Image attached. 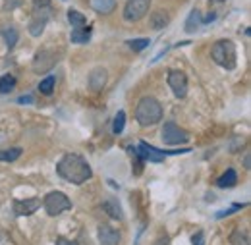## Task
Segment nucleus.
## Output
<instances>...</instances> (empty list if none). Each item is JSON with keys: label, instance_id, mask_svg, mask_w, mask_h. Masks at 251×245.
Returning <instances> with one entry per match:
<instances>
[{"label": "nucleus", "instance_id": "nucleus-4", "mask_svg": "<svg viewBox=\"0 0 251 245\" xmlns=\"http://www.w3.org/2000/svg\"><path fill=\"white\" fill-rule=\"evenodd\" d=\"M45 211L49 216H58L72 209V201L68 199V195L62 191H50L45 199H43Z\"/></svg>", "mask_w": 251, "mask_h": 245}, {"label": "nucleus", "instance_id": "nucleus-7", "mask_svg": "<svg viewBox=\"0 0 251 245\" xmlns=\"http://www.w3.org/2000/svg\"><path fill=\"white\" fill-rule=\"evenodd\" d=\"M54 64H56V52H52L49 49L39 50L33 58V72L35 74H45L50 68H54Z\"/></svg>", "mask_w": 251, "mask_h": 245}, {"label": "nucleus", "instance_id": "nucleus-13", "mask_svg": "<svg viewBox=\"0 0 251 245\" xmlns=\"http://www.w3.org/2000/svg\"><path fill=\"white\" fill-rule=\"evenodd\" d=\"M102 211L110 216V218H114V220H122V218H124V211H122V207H120V205H118V201H114V199L104 201V203H102Z\"/></svg>", "mask_w": 251, "mask_h": 245}, {"label": "nucleus", "instance_id": "nucleus-14", "mask_svg": "<svg viewBox=\"0 0 251 245\" xmlns=\"http://www.w3.org/2000/svg\"><path fill=\"white\" fill-rule=\"evenodd\" d=\"M0 35L4 37L8 49H14L16 43H18V39H20V33H18V29H16L14 25H4V27L0 29Z\"/></svg>", "mask_w": 251, "mask_h": 245}, {"label": "nucleus", "instance_id": "nucleus-25", "mask_svg": "<svg viewBox=\"0 0 251 245\" xmlns=\"http://www.w3.org/2000/svg\"><path fill=\"white\" fill-rule=\"evenodd\" d=\"M127 47L131 49V50H145L147 47H149V39H131V41H127Z\"/></svg>", "mask_w": 251, "mask_h": 245}, {"label": "nucleus", "instance_id": "nucleus-28", "mask_svg": "<svg viewBox=\"0 0 251 245\" xmlns=\"http://www.w3.org/2000/svg\"><path fill=\"white\" fill-rule=\"evenodd\" d=\"M33 4H35V8H49L50 0H33Z\"/></svg>", "mask_w": 251, "mask_h": 245}, {"label": "nucleus", "instance_id": "nucleus-32", "mask_svg": "<svg viewBox=\"0 0 251 245\" xmlns=\"http://www.w3.org/2000/svg\"><path fill=\"white\" fill-rule=\"evenodd\" d=\"M215 18H217L215 14H209V16H207L205 20H201V22H205V24H209V22H215Z\"/></svg>", "mask_w": 251, "mask_h": 245}, {"label": "nucleus", "instance_id": "nucleus-12", "mask_svg": "<svg viewBox=\"0 0 251 245\" xmlns=\"http://www.w3.org/2000/svg\"><path fill=\"white\" fill-rule=\"evenodd\" d=\"M106 77H108V74H106L104 68H95L93 72L89 74V87H91V91H102V87L106 85Z\"/></svg>", "mask_w": 251, "mask_h": 245}, {"label": "nucleus", "instance_id": "nucleus-10", "mask_svg": "<svg viewBox=\"0 0 251 245\" xmlns=\"http://www.w3.org/2000/svg\"><path fill=\"white\" fill-rule=\"evenodd\" d=\"M39 207H41V201L35 199V197L33 199H18V201H14V213H16V216H29Z\"/></svg>", "mask_w": 251, "mask_h": 245}, {"label": "nucleus", "instance_id": "nucleus-1", "mask_svg": "<svg viewBox=\"0 0 251 245\" xmlns=\"http://www.w3.org/2000/svg\"><path fill=\"white\" fill-rule=\"evenodd\" d=\"M56 172L62 176L66 182H70L74 185L85 184L93 176V170L87 164V160L81 154L75 153L64 154L62 158L58 160V164H56Z\"/></svg>", "mask_w": 251, "mask_h": 245}, {"label": "nucleus", "instance_id": "nucleus-19", "mask_svg": "<svg viewBox=\"0 0 251 245\" xmlns=\"http://www.w3.org/2000/svg\"><path fill=\"white\" fill-rule=\"evenodd\" d=\"M230 244L232 245H250V234L248 230H234L230 236Z\"/></svg>", "mask_w": 251, "mask_h": 245}, {"label": "nucleus", "instance_id": "nucleus-6", "mask_svg": "<svg viewBox=\"0 0 251 245\" xmlns=\"http://www.w3.org/2000/svg\"><path fill=\"white\" fill-rule=\"evenodd\" d=\"M151 8V0H127L124 6L126 22H137L141 20Z\"/></svg>", "mask_w": 251, "mask_h": 245}, {"label": "nucleus", "instance_id": "nucleus-9", "mask_svg": "<svg viewBox=\"0 0 251 245\" xmlns=\"http://www.w3.org/2000/svg\"><path fill=\"white\" fill-rule=\"evenodd\" d=\"M47 22H49V12H47V8H37V10L33 12L31 22H29V33H31V37H39V35L43 33V29H45Z\"/></svg>", "mask_w": 251, "mask_h": 245}, {"label": "nucleus", "instance_id": "nucleus-11", "mask_svg": "<svg viewBox=\"0 0 251 245\" xmlns=\"http://www.w3.org/2000/svg\"><path fill=\"white\" fill-rule=\"evenodd\" d=\"M120 240H122V236H120L118 230H114V228H110L106 224L99 226V242L102 245H118Z\"/></svg>", "mask_w": 251, "mask_h": 245}, {"label": "nucleus", "instance_id": "nucleus-27", "mask_svg": "<svg viewBox=\"0 0 251 245\" xmlns=\"http://www.w3.org/2000/svg\"><path fill=\"white\" fill-rule=\"evenodd\" d=\"M244 207H246V205H232L230 209H224V211L217 213V216H215V218H219V220H220V218H226V216L232 215V213H238V211H242Z\"/></svg>", "mask_w": 251, "mask_h": 245}, {"label": "nucleus", "instance_id": "nucleus-22", "mask_svg": "<svg viewBox=\"0 0 251 245\" xmlns=\"http://www.w3.org/2000/svg\"><path fill=\"white\" fill-rule=\"evenodd\" d=\"M14 87H16V77H14V75L6 74V75H2V77H0V95L10 93Z\"/></svg>", "mask_w": 251, "mask_h": 245}, {"label": "nucleus", "instance_id": "nucleus-33", "mask_svg": "<svg viewBox=\"0 0 251 245\" xmlns=\"http://www.w3.org/2000/svg\"><path fill=\"white\" fill-rule=\"evenodd\" d=\"M217 2H222V0H217Z\"/></svg>", "mask_w": 251, "mask_h": 245}, {"label": "nucleus", "instance_id": "nucleus-15", "mask_svg": "<svg viewBox=\"0 0 251 245\" xmlns=\"http://www.w3.org/2000/svg\"><path fill=\"white\" fill-rule=\"evenodd\" d=\"M236 184H238V174H236L234 168H228L219 180H217V185L222 187V189H226V187H234Z\"/></svg>", "mask_w": 251, "mask_h": 245}, {"label": "nucleus", "instance_id": "nucleus-23", "mask_svg": "<svg viewBox=\"0 0 251 245\" xmlns=\"http://www.w3.org/2000/svg\"><path fill=\"white\" fill-rule=\"evenodd\" d=\"M54 83H56V77H54V75H49V77H45V79L39 83V91L43 93V95H52Z\"/></svg>", "mask_w": 251, "mask_h": 245}, {"label": "nucleus", "instance_id": "nucleus-8", "mask_svg": "<svg viewBox=\"0 0 251 245\" xmlns=\"http://www.w3.org/2000/svg\"><path fill=\"white\" fill-rule=\"evenodd\" d=\"M168 85L178 98H184L188 95V77L180 70H170L168 72Z\"/></svg>", "mask_w": 251, "mask_h": 245}, {"label": "nucleus", "instance_id": "nucleus-31", "mask_svg": "<svg viewBox=\"0 0 251 245\" xmlns=\"http://www.w3.org/2000/svg\"><path fill=\"white\" fill-rule=\"evenodd\" d=\"M244 166H246V170H250V168H251V156H250V154H246V160H244Z\"/></svg>", "mask_w": 251, "mask_h": 245}, {"label": "nucleus", "instance_id": "nucleus-3", "mask_svg": "<svg viewBox=\"0 0 251 245\" xmlns=\"http://www.w3.org/2000/svg\"><path fill=\"white\" fill-rule=\"evenodd\" d=\"M211 56L213 60L219 64L220 68L224 70H234L236 68V62H238V54H236V47L232 41L228 39H220L213 45L211 49Z\"/></svg>", "mask_w": 251, "mask_h": 245}, {"label": "nucleus", "instance_id": "nucleus-30", "mask_svg": "<svg viewBox=\"0 0 251 245\" xmlns=\"http://www.w3.org/2000/svg\"><path fill=\"white\" fill-rule=\"evenodd\" d=\"M18 102H20V104H24V102H33V97H20Z\"/></svg>", "mask_w": 251, "mask_h": 245}, {"label": "nucleus", "instance_id": "nucleus-21", "mask_svg": "<svg viewBox=\"0 0 251 245\" xmlns=\"http://www.w3.org/2000/svg\"><path fill=\"white\" fill-rule=\"evenodd\" d=\"M68 22L72 24V27H83L85 25V16L77 10H68Z\"/></svg>", "mask_w": 251, "mask_h": 245}, {"label": "nucleus", "instance_id": "nucleus-24", "mask_svg": "<svg viewBox=\"0 0 251 245\" xmlns=\"http://www.w3.org/2000/svg\"><path fill=\"white\" fill-rule=\"evenodd\" d=\"M20 154H22V149H8V151H0V160L2 162H14V160H18L20 158Z\"/></svg>", "mask_w": 251, "mask_h": 245}, {"label": "nucleus", "instance_id": "nucleus-5", "mask_svg": "<svg viewBox=\"0 0 251 245\" xmlns=\"http://www.w3.org/2000/svg\"><path fill=\"white\" fill-rule=\"evenodd\" d=\"M162 141L166 145H184L189 141V133L174 122H166L162 127Z\"/></svg>", "mask_w": 251, "mask_h": 245}, {"label": "nucleus", "instance_id": "nucleus-2", "mask_svg": "<svg viewBox=\"0 0 251 245\" xmlns=\"http://www.w3.org/2000/svg\"><path fill=\"white\" fill-rule=\"evenodd\" d=\"M162 118V106L155 97H143L135 106V120L143 127H151L160 122Z\"/></svg>", "mask_w": 251, "mask_h": 245}, {"label": "nucleus", "instance_id": "nucleus-16", "mask_svg": "<svg viewBox=\"0 0 251 245\" xmlns=\"http://www.w3.org/2000/svg\"><path fill=\"white\" fill-rule=\"evenodd\" d=\"M72 43H87L91 39V25H83V27H74L72 35H70Z\"/></svg>", "mask_w": 251, "mask_h": 245}, {"label": "nucleus", "instance_id": "nucleus-26", "mask_svg": "<svg viewBox=\"0 0 251 245\" xmlns=\"http://www.w3.org/2000/svg\"><path fill=\"white\" fill-rule=\"evenodd\" d=\"M124 123H126V112L120 110V112L114 116V125H112L114 133H122V131H124Z\"/></svg>", "mask_w": 251, "mask_h": 245}, {"label": "nucleus", "instance_id": "nucleus-20", "mask_svg": "<svg viewBox=\"0 0 251 245\" xmlns=\"http://www.w3.org/2000/svg\"><path fill=\"white\" fill-rule=\"evenodd\" d=\"M199 25H201L199 10H191V12H189V16H188V22H186V31H188V33H195Z\"/></svg>", "mask_w": 251, "mask_h": 245}, {"label": "nucleus", "instance_id": "nucleus-17", "mask_svg": "<svg viewBox=\"0 0 251 245\" xmlns=\"http://www.w3.org/2000/svg\"><path fill=\"white\" fill-rule=\"evenodd\" d=\"M91 4H93L95 12H99V14H110L114 10V6H116V0H93Z\"/></svg>", "mask_w": 251, "mask_h": 245}, {"label": "nucleus", "instance_id": "nucleus-29", "mask_svg": "<svg viewBox=\"0 0 251 245\" xmlns=\"http://www.w3.org/2000/svg\"><path fill=\"white\" fill-rule=\"evenodd\" d=\"M56 245H77L75 242H70V240H66V238H58L56 240Z\"/></svg>", "mask_w": 251, "mask_h": 245}, {"label": "nucleus", "instance_id": "nucleus-18", "mask_svg": "<svg viewBox=\"0 0 251 245\" xmlns=\"http://www.w3.org/2000/svg\"><path fill=\"white\" fill-rule=\"evenodd\" d=\"M166 24H168V16H166V12H155V14L151 16V20H149L151 29H162Z\"/></svg>", "mask_w": 251, "mask_h": 245}]
</instances>
